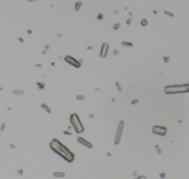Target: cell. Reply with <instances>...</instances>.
Segmentation results:
<instances>
[{"label":"cell","mask_w":189,"mask_h":179,"mask_svg":"<svg viewBox=\"0 0 189 179\" xmlns=\"http://www.w3.org/2000/svg\"><path fill=\"white\" fill-rule=\"evenodd\" d=\"M49 147H50V149L53 151L55 153H57L59 156L63 157L65 162H68V163H72L74 162V159H75L74 152H72V151H69L60 140H57V138L52 140L50 144H49Z\"/></svg>","instance_id":"obj_1"},{"label":"cell","mask_w":189,"mask_h":179,"mask_svg":"<svg viewBox=\"0 0 189 179\" xmlns=\"http://www.w3.org/2000/svg\"><path fill=\"white\" fill-rule=\"evenodd\" d=\"M69 122H71V126H72L74 130L78 134H80V133H83V132H84V126H83L82 121H80L79 115L76 114V113L71 114V117H69Z\"/></svg>","instance_id":"obj_2"},{"label":"cell","mask_w":189,"mask_h":179,"mask_svg":"<svg viewBox=\"0 0 189 179\" xmlns=\"http://www.w3.org/2000/svg\"><path fill=\"white\" fill-rule=\"evenodd\" d=\"M166 94H177V92H189V84H181V86H169L165 88Z\"/></svg>","instance_id":"obj_3"},{"label":"cell","mask_w":189,"mask_h":179,"mask_svg":"<svg viewBox=\"0 0 189 179\" xmlns=\"http://www.w3.org/2000/svg\"><path fill=\"white\" fill-rule=\"evenodd\" d=\"M64 60H65V63L71 64V65H72V67H75V68H79L80 65H82V61H80V60H76V58H74L72 56H65Z\"/></svg>","instance_id":"obj_4"},{"label":"cell","mask_w":189,"mask_h":179,"mask_svg":"<svg viewBox=\"0 0 189 179\" xmlns=\"http://www.w3.org/2000/svg\"><path fill=\"white\" fill-rule=\"evenodd\" d=\"M152 133L157 134V136H165L167 133V129L165 126H160V125H155L152 128Z\"/></svg>","instance_id":"obj_5"},{"label":"cell","mask_w":189,"mask_h":179,"mask_svg":"<svg viewBox=\"0 0 189 179\" xmlns=\"http://www.w3.org/2000/svg\"><path fill=\"white\" fill-rule=\"evenodd\" d=\"M122 129H124V121H120V124H119V128H117L116 137H114V144H120L121 134H122Z\"/></svg>","instance_id":"obj_6"},{"label":"cell","mask_w":189,"mask_h":179,"mask_svg":"<svg viewBox=\"0 0 189 179\" xmlns=\"http://www.w3.org/2000/svg\"><path fill=\"white\" fill-rule=\"evenodd\" d=\"M107 50H109V44H102V46H101V53H100V56L102 58H105L106 56H107Z\"/></svg>","instance_id":"obj_7"},{"label":"cell","mask_w":189,"mask_h":179,"mask_svg":"<svg viewBox=\"0 0 189 179\" xmlns=\"http://www.w3.org/2000/svg\"><path fill=\"white\" fill-rule=\"evenodd\" d=\"M78 141H79V143L82 144V145H84V147H86V148H93V144L90 143V141L84 140L83 137H78Z\"/></svg>","instance_id":"obj_8"},{"label":"cell","mask_w":189,"mask_h":179,"mask_svg":"<svg viewBox=\"0 0 189 179\" xmlns=\"http://www.w3.org/2000/svg\"><path fill=\"white\" fill-rule=\"evenodd\" d=\"M41 109H44L46 113H48V114H50V113H52V110H50V107L48 106V105H46V103H42V105H41Z\"/></svg>","instance_id":"obj_9"},{"label":"cell","mask_w":189,"mask_h":179,"mask_svg":"<svg viewBox=\"0 0 189 179\" xmlns=\"http://www.w3.org/2000/svg\"><path fill=\"white\" fill-rule=\"evenodd\" d=\"M53 176H55V178H64L65 174H64V172H60V171H55V172H53Z\"/></svg>","instance_id":"obj_10"},{"label":"cell","mask_w":189,"mask_h":179,"mask_svg":"<svg viewBox=\"0 0 189 179\" xmlns=\"http://www.w3.org/2000/svg\"><path fill=\"white\" fill-rule=\"evenodd\" d=\"M14 94H15V95H23V90H15V91H14Z\"/></svg>","instance_id":"obj_11"},{"label":"cell","mask_w":189,"mask_h":179,"mask_svg":"<svg viewBox=\"0 0 189 179\" xmlns=\"http://www.w3.org/2000/svg\"><path fill=\"white\" fill-rule=\"evenodd\" d=\"M80 6H82V2H78L76 4H75V10H76V11H78V10H79V8H80Z\"/></svg>","instance_id":"obj_12"},{"label":"cell","mask_w":189,"mask_h":179,"mask_svg":"<svg viewBox=\"0 0 189 179\" xmlns=\"http://www.w3.org/2000/svg\"><path fill=\"white\" fill-rule=\"evenodd\" d=\"M37 87L38 88H45V84L44 83H37Z\"/></svg>","instance_id":"obj_13"},{"label":"cell","mask_w":189,"mask_h":179,"mask_svg":"<svg viewBox=\"0 0 189 179\" xmlns=\"http://www.w3.org/2000/svg\"><path fill=\"white\" fill-rule=\"evenodd\" d=\"M140 23H141V26H147V23H148V22H147V19H143Z\"/></svg>","instance_id":"obj_14"},{"label":"cell","mask_w":189,"mask_h":179,"mask_svg":"<svg viewBox=\"0 0 189 179\" xmlns=\"http://www.w3.org/2000/svg\"><path fill=\"white\" fill-rule=\"evenodd\" d=\"M122 45H124V46H129V48H131V46H132V42H122Z\"/></svg>","instance_id":"obj_15"},{"label":"cell","mask_w":189,"mask_h":179,"mask_svg":"<svg viewBox=\"0 0 189 179\" xmlns=\"http://www.w3.org/2000/svg\"><path fill=\"white\" fill-rule=\"evenodd\" d=\"M155 151H157L158 153H160V152H162V149L159 148V145H155Z\"/></svg>","instance_id":"obj_16"},{"label":"cell","mask_w":189,"mask_h":179,"mask_svg":"<svg viewBox=\"0 0 189 179\" xmlns=\"http://www.w3.org/2000/svg\"><path fill=\"white\" fill-rule=\"evenodd\" d=\"M119 27H120V23H116V25H114V27H113V29H114V30H117V29H119Z\"/></svg>","instance_id":"obj_17"},{"label":"cell","mask_w":189,"mask_h":179,"mask_svg":"<svg viewBox=\"0 0 189 179\" xmlns=\"http://www.w3.org/2000/svg\"><path fill=\"white\" fill-rule=\"evenodd\" d=\"M165 14H166V15H169V16H173V14L169 12V11H165Z\"/></svg>","instance_id":"obj_18"},{"label":"cell","mask_w":189,"mask_h":179,"mask_svg":"<svg viewBox=\"0 0 189 179\" xmlns=\"http://www.w3.org/2000/svg\"><path fill=\"white\" fill-rule=\"evenodd\" d=\"M136 179H146V176H144V175H141V176H138Z\"/></svg>","instance_id":"obj_19"},{"label":"cell","mask_w":189,"mask_h":179,"mask_svg":"<svg viewBox=\"0 0 189 179\" xmlns=\"http://www.w3.org/2000/svg\"><path fill=\"white\" fill-rule=\"evenodd\" d=\"M29 2H35V0H29Z\"/></svg>","instance_id":"obj_20"}]
</instances>
